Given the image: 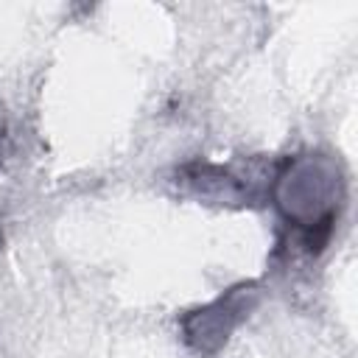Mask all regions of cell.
Returning <instances> with one entry per match:
<instances>
[{"mask_svg": "<svg viewBox=\"0 0 358 358\" xmlns=\"http://www.w3.org/2000/svg\"><path fill=\"white\" fill-rule=\"evenodd\" d=\"M268 201L285 229L282 249L319 257L327 249L347 204L344 168L330 151L291 154L271 171Z\"/></svg>", "mask_w": 358, "mask_h": 358, "instance_id": "cell-1", "label": "cell"}, {"mask_svg": "<svg viewBox=\"0 0 358 358\" xmlns=\"http://www.w3.org/2000/svg\"><path fill=\"white\" fill-rule=\"evenodd\" d=\"M260 296H263V285L257 280H246V282L227 288L213 302L182 313L179 330H182L185 344L196 355H204V358L215 355L229 341L235 327L257 308Z\"/></svg>", "mask_w": 358, "mask_h": 358, "instance_id": "cell-2", "label": "cell"}, {"mask_svg": "<svg viewBox=\"0 0 358 358\" xmlns=\"http://www.w3.org/2000/svg\"><path fill=\"white\" fill-rule=\"evenodd\" d=\"M271 179V176H268ZM268 179L246 165H221L193 159L176 168V187L204 204L221 207H255L268 199Z\"/></svg>", "mask_w": 358, "mask_h": 358, "instance_id": "cell-3", "label": "cell"}, {"mask_svg": "<svg viewBox=\"0 0 358 358\" xmlns=\"http://www.w3.org/2000/svg\"><path fill=\"white\" fill-rule=\"evenodd\" d=\"M0 143H3V120H0Z\"/></svg>", "mask_w": 358, "mask_h": 358, "instance_id": "cell-4", "label": "cell"}, {"mask_svg": "<svg viewBox=\"0 0 358 358\" xmlns=\"http://www.w3.org/2000/svg\"><path fill=\"white\" fill-rule=\"evenodd\" d=\"M0 243H3V232H0Z\"/></svg>", "mask_w": 358, "mask_h": 358, "instance_id": "cell-5", "label": "cell"}]
</instances>
